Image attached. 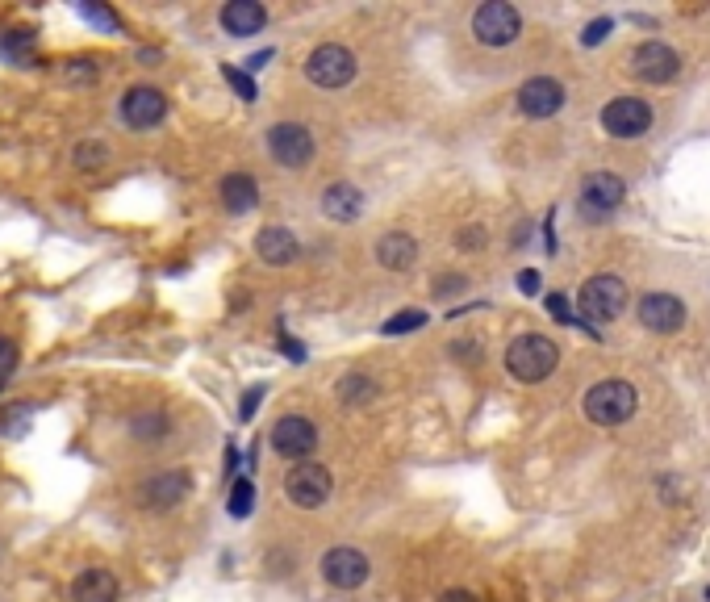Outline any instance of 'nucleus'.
<instances>
[{"label":"nucleus","mask_w":710,"mask_h":602,"mask_svg":"<svg viewBox=\"0 0 710 602\" xmlns=\"http://www.w3.org/2000/svg\"><path fill=\"white\" fill-rule=\"evenodd\" d=\"M117 113H122V122L130 130H155L163 118H168V97H163L155 84H134V88H126Z\"/></svg>","instance_id":"15"},{"label":"nucleus","mask_w":710,"mask_h":602,"mask_svg":"<svg viewBox=\"0 0 710 602\" xmlns=\"http://www.w3.org/2000/svg\"><path fill=\"white\" fill-rule=\"evenodd\" d=\"M706 602H710V590H706Z\"/></svg>","instance_id":"42"},{"label":"nucleus","mask_w":710,"mask_h":602,"mask_svg":"<svg viewBox=\"0 0 710 602\" xmlns=\"http://www.w3.org/2000/svg\"><path fill=\"white\" fill-rule=\"evenodd\" d=\"M297 251H301V243H297V235H293L289 226H264L255 235V256L264 260V264H272V268L293 264Z\"/></svg>","instance_id":"18"},{"label":"nucleus","mask_w":710,"mask_h":602,"mask_svg":"<svg viewBox=\"0 0 710 602\" xmlns=\"http://www.w3.org/2000/svg\"><path fill=\"white\" fill-rule=\"evenodd\" d=\"M330 490H335V477H330V469L318 465V460H301V465L284 473V498H289L297 511H318V506H326Z\"/></svg>","instance_id":"4"},{"label":"nucleus","mask_w":710,"mask_h":602,"mask_svg":"<svg viewBox=\"0 0 710 602\" xmlns=\"http://www.w3.org/2000/svg\"><path fill=\"white\" fill-rule=\"evenodd\" d=\"M255 511V485L247 481V477H239L230 485V515L234 519H247Z\"/></svg>","instance_id":"30"},{"label":"nucleus","mask_w":710,"mask_h":602,"mask_svg":"<svg viewBox=\"0 0 710 602\" xmlns=\"http://www.w3.org/2000/svg\"><path fill=\"white\" fill-rule=\"evenodd\" d=\"M602 130L610 138H619V143H631V138H644L652 130V105L644 97H614L606 109H602Z\"/></svg>","instance_id":"10"},{"label":"nucleus","mask_w":710,"mask_h":602,"mask_svg":"<svg viewBox=\"0 0 710 602\" xmlns=\"http://www.w3.org/2000/svg\"><path fill=\"white\" fill-rule=\"evenodd\" d=\"M218 197H222V210H226V214L243 218V214H251L255 205H259V184H255V176H247V172H230V176H222V184H218Z\"/></svg>","instance_id":"19"},{"label":"nucleus","mask_w":710,"mask_h":602,"mask_svg":"<svg viewBox=\"0 0 710 602\" xmlns=\"http://www.w3.org/2000/svg\"><path fill=\"white\" fill-rule=\"evenodd\" d=\"M322 214L330 222H355L364 214V193L355 189V184L347 180H335V184H326V193H322Z\"/></svg>","instance_id":"20"},{"label":"nucleus","mask_w":710,"mask_h":602,"mask_svg":"<svg viewBox=\"0 0 710 602\" xmlns=\"http://www.w3.org/2000/svg\"><path fill=\"white\" fill-rule=\"evenodd\" d=\"M627 301H631V293L623 285V276H614V272L589 276V281L581 285V293H577V306L594 322H614L627 310Z\"/></svg>","instance_id":"5"},{"label":"nucleus","mask_w":710,"mask_h":602,"mask_svg":"<svg viewBox=\"0 0 710 602\" xmlns=\"http://www.w3.org/2000/svg\"><path fill=\"white\" fill-rule=\"evenodd\" d=\"M71 164H76V172H101L109 164V147L97 143V138H88V143L71 151Z\"/></svg>","instance_id":"26"},{"label":"nucleus","mask_w":710,"mask_h":602,"mask_svg":"<svg viewBox=\"0 0 710 602\" xmlns=\"http://www.w3.org/2000/svg\"><path fill=\"white\" fill-rule=\"evenodd\" d=\"M318 448V427L314 419H305V414H284V419L272 423V452L293 460V465H301V460H310Z\"/></svg>","instance_id":"14"},{"label":"nucleus","mask_w":710,"mask_h":602,"mask_svg":"<svg viewBox=\"0 0 710 602\" xmlns=\"http://www.w3.org/2000/svg\"><path fill=\"white\" fill-rule=\"evenodd\" d=\"M193 494V473L188 469H159L138 485V506L142 511H176L180 502Z\"/></svg>","instance_id":"8"},{"label":"nucleus","mask_w":710,"mask_h":602,"mask_svg":"<svg viewBox=\"0 0 710 602\" xmlns=\"http://www.w3.org/2000/svg\"><path fill=\"white\" fill-rule=\"evenodd\" d=\"M117 594H122V586H117V577L101 565L84 569L76 582H71V598L76 602H117Z\"/></svg>","instance_id":"22"},{"label":"nucleus","mask_w":710,"mask_h":602,"mask_svg":"<svg viewBox=\"0 0 710 602\" xmlns=\"http://www.w3.org/2000/svg\"><path fill=\"white\" fill-rule=\"evenodd\" d=\"M581 410H585V419L594 423V427H623L631 414L639 410V393H635L631 381L606 377V381H598V385L585 389Z\"/></svg>","instance_id":"2"},{"label":"nucleus","mask_w":710,"mask_h":602,"mask_svg":"<svg viewBox=\"0 0 710 602\" xmlns=\"http://www.w3.org/2000/svg\"><path fill=\"white\" fill-rule=\"evenodd\" d=\"M518 289H523L527 297H535V293H539V272H535V268H527V272H518Z\"/></svg>","instance_id":"39"},{"label":"nucleus","mask_w":710,"mask_h":602,"mask_svg":"<svg viewBox=\"0 0 710 602\" xmlns=\"http://www.w3.org/2000/svg\"><path fill=\"white\" fill-rule=\"evenodd\" d=\"M268 59H272V51H259V55H251V59H247V72H259V67H264Z\"/></svg>","instance_id":"40"},{"label":"nucleus","mask_w":710,"mask_h":602,"mask_svg":"<svg viewBox=\"0 0 710 602\" xmlns=\"http://www.w3.org/2000/svg\"><path fill=\"white\" fill-rule=\"evenodd\" d=\"M268 155L276 159V164L284 168V172H301V168H310L314 164V151H318V143H314V130L310 126H301V122H276V126H268Z\"/></svg>","instance_id":"3"},{"label":"nucleus","mask_w":710,"mask_h":602,"mask_svg":"<svg viewBox=\"0 0 710 602\" xmlns=\"http://www.w3.org/2000/svg\"><path fill=\"white\" fill-rule=\"evenodd\" d=\"M635 314H639V327L652 335H673L685 327V301L677 293H644Z\"/></svg>","instance_id":"16"},{"label":"nucleus","mask_w":710,"mask_h":602,"mask_svg":"<svg viewBox=\"0 0 710 602\" xmlns=\"http://www.w3.org/2000/svg\"><path fill=\"white\" fill-rule=\"evenodd\" d=\"M523 34V17L510 0H485V5L472 13V38L481 46H510Z\"/></svg>","instance_id":"7"},{"label":"nucleus","mask_w":710,"mask_h":602,"mask_svg":"<svg viewBox=\"0 0 710 602\" xmlns=\"http://www.w3.org/2000/svg\"><path fill=\"white\" fill-rule=\"evenodd\" d=\"M322 577H326V586H335V590H360L372 577V561L360 548L335 544L322 552Z\"/></svg>","instance_id":"13"},{"label":"nucleus","mask_w":710,"mask_h":602,"mask_svg":"<svg viewBox=\"0 0 710 602\" xmlns=\"http://www.w3.org/2000/svg\"><path fill=\"white\" fill-rule=\"evenodd\" d=\"M556 368H560V347H556L552 335L527 331V335H518V339L506 347V373H510L514 381H523V385L548 381Z\"/></svg>","instance_id":"1"},{"label":"nucleus","mask_w":710,"mask_h":602,"mask_svg":"<svg viewBox=\"0 0 710 602\" xmlns=\"http://www.w3.org/2000/svg\"><path fill=\"white\" fill-rule=\"evenodd\" d=\"M426 327V314L422 310H401V314H393L385 327H381V335H389V339H397V335H406V331H422Z\"/></svg>","instance_id":"31"},{"label":"nucleus","mask_w":710,"mask_h":602,"mask_svg":"<svg viewBox=\"0 0 710 602\" xmlns=\"http://www.w3.org/2000/svg\"><path fill=\"white\" fill-rule=\"evenodd\" d=\"M59 76L67 80V84H92L101 76V63L97 59H67L63 67H59Z\"/></svg>","instance_id":"29"},{"label":"nucleus","mask_w":710,"mask_h":602,"mask_svg":"<svg viewBox=\"0 0 710 602\" xmlns=\"http://www.w3.org/2000/svg\"><path fill=\"white\" fill-rule=\"evenodd\" d=\"M610 34V17H598V21H589L585 34H581V46H598L602 38Z\"/></svg>","instance_id":"35"},{"label":"nucleus","mask_w":710,"mask_h":602,"mask_svg":"<svg viewBox=\"0 0 710 602\" xmlns=\"http://www.w3.org/2000/svg\"><path fill=\"white\" fill-rule=\"evenodd\" d=\"M456 247H460V251H481V247H485V226H460Z\"/></svg>","instance_id":"34"},{"label":"nucleus","mask_w":710,"mask_h":602,"mask_svg":"<svg viewBox=\"0 0 710 602\" xmlns=\"http://www.w3.org/2000/svg\"><path fill=\"white\" fill-rule=\"evenodd\" d=\"M305 80L318 88H347L355 80V55L343 42H322L305 59Z\"/></svg>","instance_id":"6"},{"label":"nucleus","mask_w":710,"mask_h":602,"mask_svg":"<svg viewBox=\"0 0 710 602\" xmlns=\"http://www.w3.org/2000/svg\"><path fill=\"white\" fill-rule=\"evenodd\" d=\"M218 21L230 38H255L268 26V9L259 5V0H230V5L218 13Z\"/></svg>","instance_id":"17"},{"label":"nucleus","mask_w":710,"mask_h":602,"mask_svg":"<svg viewBox=\"0 0 710 602\" xmlns=\"http://www.w3.org/2000/svg\"><path fill=\"white\" fill-rule=\"evenodd\" d=\"M17 360H21V352H17V343H13L9 335H0V385H5V381L13 377V368H17Z\"/></svg>","instance_id":"33"},{"label":"nucleus","mask_w":710,"mask_h":602,"mask_svg":"<svg viewBox=\"0 0 710 602\" xmlns=\"http://www.w3.org/2000/svg\"><path fill=\"white\" fill-rule=\"evenodd\" d=\"M76 13L88 21V26H97L101 34H122V17H117L113 9H105V5H97V0H84Z\"/></svg>","instance_id":"28"},{"label":"nucleus","mask_w":710,"mask_h":602,"mask_svg":"<svg viewBox=\"0 0 710 602\" xmlns=\"http://www.w3.org/2000/svg\"><path fill=\"white\" fill-rule=\"evenodd\" d=\"M335 398H339L343 406H368V402L376 398V385H372V377H364V373H347V377H339V385H335Z\"/></svg>","instance_id":"25"},{"label":"nucleus","mask_w":710,"mask_h":602,"mask_svg":"<svg viewBox=\"0 0 710 602\" xmlns=\"http://www.w3.org/2000/svg\"><path fill=\"white\" fill-rule=\"evenodd\" d=\"M376 260L389 272H406L414 260H418V239L410 230H385L381 243H376Z\"/></svg>","instance_id":"21"},{"label":"nucleus","mask_w":710,"mask_h":602,"mask_svg":"<svg viewBox=\"0 0 710 602\" xmlns=\"http://www.w3.org/2000/svg\"><path fill=\"white\" fill-rule=\"evenodd\" d=\"M623 201H627V184H623V176H614V172H594V176H585V180H581V197H577V205H581V214H585L589 222H606Z\"/></svg>","instance_id":"11"},{"label":"nucleus","mask_w":710,"mask_h":602,"mask_svg":"<svg viewBox=\"0 0 710 602\" xmlns=\"http://www.w3.org/2000/svg\"><path fill=\"white\" fill-rule=\"evenodd\" d=\"M564 101H568V92H564V84L552 80V76H531V80L518 84V92H514L518 113H523V118H531V122L556 118V113L564 109Z\"/></svg>","instance_id":"12"},{"label":"nucleus","mask_w":710,"mask_h":602,"mask_svg":"<svg viewBox=\"0 0 710 602\" xmlns=\"http://www.w3.org/2000/svg\"><path fill=\"white\" fill-rule=\"evenodd\" d=\"M222 76H226V84L234 88V92H239V97L243 101H255L259 97V88H255V80L243 72V67H234V63H222Z\"/></svg>","instance_id":"32"},{"label":"nucleus","mask_w":710,"mask_h":602,"mask_svg":"<svg viewBox=\"0 0 710 602\" xmlns=\"http://www.w3.org/2000/svg\"><path fill=\"white\" fill-rule=\"evenodd\" d=\"M548 310H552L560 322H573V310H568V297H564V293H552V297H548Z\"/></svg>","instance_id":"38"},{"label":"nucleus","mask_w":710,"mask_h":602,"mask_svg":"<svg viewBox=\"0 0 710 602\" xmlns=\"http://www.w3.org/2000/svg\"><path fill=\"white\" fill-rule=\"evenodd\" d=\"M443 602H472V594H464V590H447Z\"/></svg>","instance_id":"41"},{"label":"nucleus","mask_w":710,"mask_h":602,"mask_svg":"<svg viewBox=\"0 0 710 602\" xmlns=\"http://www.w3.org/2000/svg\"><path fill=\"white\" fill-rule=\"evenodd\" d=\"M168 414L163 410H142V414H134L130 419V435L138 439V444H159L163 435H168Z\"/></svg>","instance_id":"24"},{"label":"nucleus","mask_w":710,"mask_h":602,"mask_svg":"<svg viewBox=\"0 0 710 602\" xmlns=\"http://www.w3.org/2000/svg\"><path fill=\"white\" fill-rule=\"evenodd\" d=\"M464 285H468V281H464V276H439V281H435L431 289H435V297L443 301V297H452V293H460Z\"/></svg>","instance_id":"36"},{"label":"nucleus","mask_w":710,"mask_h":602,"mask_svg":"<svg viewBox=\"0 0 710 602\" xmlns=\"http://www.w3.org/2000/svg\"><path fill=\"white\" fill-rule=\"evenodd\" d=\"M30 423H34V402H17L0 414V435H9V439L30 435Z\"/></svg>","instance_id":"27"},{"label":"nucleus","mask_w":710,"mask_h":602,"mask_svg":"<svg viewBox=\"0 0 710 602\" xmlns=\"http://www.w3.org/2000/svg\"><path fill=\"white\" fill-rule=\"evenodd\" d=\"M0 59L13 63V67H34L38 34L34 30H5V34H0Z\"/></svg>","instance_id":"23"},{"label":"nucleus","mask_w":710,"mask_h":602,"mask_svg":"<svg viewBox=\"0 0 710 602\" xmlns=\"http://www.w3.org/2000/svg\"><path fill=\"white\" fill-rule=\"evenodd\" d=\"M259 398H264V385H255V389H247V398H243V406H239V419L247 423L251 414L259 410Z\"/></svg>","instance_id":"37"},{"label":"nucleus","mask_w":710,"mask_h":602,"mask_svg":"<svg viewBox=\"0 0 710 602\" xmlns=\"http://www.w3.org/2000/svg\"><path fill=\"white\" fill-rule=\"evenodd\" d=\"M631 76L635 80H644V84H656V88H665L681 76V55L673 51L669 42H639L635 51H631Z\"/></svg>","instance_id":"9"}]
</instances>
